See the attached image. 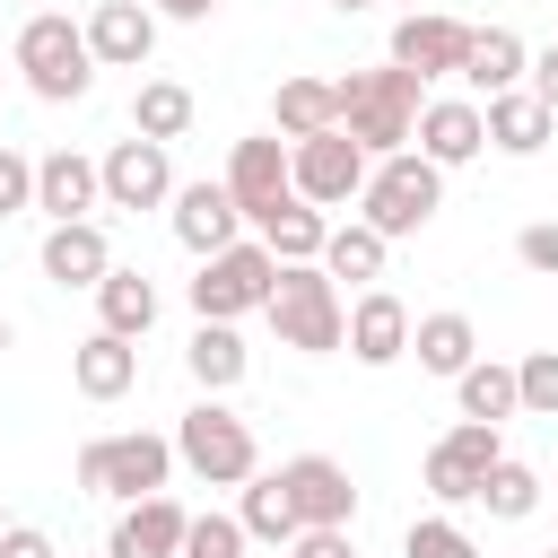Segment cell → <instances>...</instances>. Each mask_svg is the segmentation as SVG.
<instances>
[{
	"label": "cell",
	"instance_id": "83f0119b",
	"mask_svg": "<svg viewBox=\"0 0 558 558\" xmlns=\"http://www.w3.org/2000/svg\"><path fill=\"white\" fill-rule=\"evenodd\" d=\"M235 523H244L253 541H279V549L305 532V514H296V497H288V480H279V471H253V480H244V506H235Z\"/></svg>",
	"mask_w": 558,
	"mask_h": 558
},
{
	"label": "cell",
	"instance_id": "ba28073f",
	"mask_svg": "<svg viewBox=\"0 0 558 558\" xmlns=\"http://www.w3.org/2000/svg\"><path fill=\"white\" fill-rule=\"evenodd\" d=\"M288 166H296V192H305L314 209L357 201V192H366V174H375V157H366L349 131H314V140H296V148H288Z\"/></svg>",
	"mask_w": 558,
	"mask_h": 558
},
{
	"label": "cell",
	"instance_id": "8992f818",
	"mask_svg": "<svg viewBox=\"0 0 558 558\" xmlns=\"http://www.w3.org/2000/svg\"><path fill=\"white\" fill-rule=\"evenodd\" d=\"M279 288V253L262 235H235L227 253H201V279H192V314L201 323H235V314H262Z\"/></svg>",
	"mask_w": 558,
	"mask_h": 558
},
{
	"label": "cell",
	"instance_id": "4fadbf2b",
	"mask_svg": "<svg viewBox=\"0 0 558 558\" xmlns=\"http://www.w3.org/2000/svg\"><path fill=\"white\" fill-rule=\"evenodd\" d=\"M279 480H288V497H296L305 523H357V480H349V462L296 453V462H279Z\"/></svg>",
	"mask_w": 558,
	"mask_h": 558
},
{
	"label": "cell",
	"instance_id": "ab89813d",
	"mask_svg": "<svg viewBox=\"0 0 558 558\" xmlns=\"http://www.w3.org/2000/svg\"><path fill=\"white\" fill-rule=\"evenodd\" d=\"M0 558H61V549H52V532H35V523H9V532H0Z\"/></svg>",
	"mask_w": 558,
	"mask_h": 558
},
{
	"label": "cell",
	"instance_id": "cb8c5ba5",
	"mask_svg": "<svg viewBox=\"0 0 558 558\" xmlns=\"http://www.w3.org/2000/svg\"><path fill=\"white\" fill-rule=\"evenodd\" d=\"M262 244H270L279 262H323V244H331V209H314L305 192H288V201L262 218Z\"/></svg>",
	"mask_w": 558,
	"mask_h": 558
},
{
	"label": "cell",
	"instance_id": "4dcf8cb0",
	"mask_svg": "<svg viewBox=\"0 0 558 558\" xmlns=\"http://www.w3.org/2000/svg\"><path fill=\"white\" fill-rule=\"evenodd\" d=\"M453 392H462V418H514L523 410V392H514V366H497V357H471L462 375H453Z\"/></svg>",
	"mask_w": 558,
	"mask_h": 558
},
{
	"label": "cell",
	"instance_id": "52a82bcc",
	"mask_svg": "<svg viewBox=\"0 0 558 558\" xmlns=\"http://www.w3.org/2000/svg\"><path fill=\"white\" fill-rule=\"evenodd\" d=\"M166 471H174V436H148V427L78 445V488L122 497V506H131V497H157V488H166Z\"/></svg>",
	"mask_w": 558,
	"mask_h": 558
},
{
	"label": "cell",
	"instance_id": "ac0fdd59",
	"mask_svg": "<svg viewBox=\"0 0 558 558\" xmlns=\"http://www.w3.org/2000/svg\"><path fill=\"white\" fill-rule=\"evenodd\" d=\"M105 270H113L105 227H96V218H52V235H44V279H52V288H96Z\"/></svg>",
	"mask_w": 558,
	"mask_h": 558
},
{
	"label": "cell",
	"instance_id": "5b68a950",
	"mask_svg": "<svg viewBox=\"0 0 558 558\" xmlns=\"http://www.w3.org/2000/svg\"><path fill=\"white\" fill-rule=\"evenodd\" d=\"M17 70H26V87H35L44 105H78V96L96 87V52H87V26H70L61 9L26 17V26H17Z\"/></svg>",
	"mask_w": 558,
	"mask_h": 558
},
{
	"label": "cell",
	"instance_id": "f6af8a7d",
	"mask_svg": "<svg viewBox=\"0 0 558 558\" xmlns=\"http://www.w3.org/2000/svg\"><path fill=\"white\" fill-rule=\"evenodd\" d=\"M401 9H427V0H401Z\"/></svg>",
	"mask_w": 558,
	"mask_h": 558
},
{
	"label": "cell",
	"instance_id": "e575fe53",
	"mask_svg": "<svg viewBox=\"0 0 558 558\" xmlns=\"http://www.w3.org/2000/svg\"><path fill=\"white\" fill-rule=\"evenodd\" d=\"M244 541H253V532H244L235 514H192V532H183L174 558H244Z\"/></svg>",
	"mask_w": 558,
	"mask_h": 558
},
{
	"label": "cell",
	"instance_id": "ee69618b",
	"mask_svg": "<svg viewBox=\"0 0 558 558\" xmlns=\"http://www.w3.org/2000/svg\"><path fill=\"white\" fill-rule=\"evenodd\" d=\"M331 9H366V0H331Z\"/></svg>",
	"mask_w": 558,
	"mask_h": 558
},
{
	"label": "cell",
	"instance_id": "7dc6e473",
	"mask_svg": "<svg viewBox=\"0 0 558 558\" xmlns=\"http://www.w3.org/2000/svg\"><path fill=\"white\" fill-rule=\"evenodd\" d=\"M0 532H9V514H0Z\"/></svg>",
	"mask_w": 558,
	"mask_h": 558
},
{
	"label": "cell",
	"instance_id": "f1b7e54d",
	"mask_svg": "<svg viewBox=\"0 0 558 558\" xmlns=\"http://www.w3.org/2000/svg\"><path fill=\"white\" fill-rule=\"evenodd\" d=\"M384 253H392V235H384V227H366V218H349V227H331V244H323V270H331V279H357V288H375V279H384Z\"/></svg>",
	"mask_w": 558,
	"mask_h": 558
},
{
	"label": "cell",
	"instance_id": "3957f363",
	"mask_svg": "<svg viewBox=\"0 0 558 558\" xmlns=\"http://www.w3.org/2000/svg\"><path fill=\"white\" fill-rule=\"evenodd\" d=\"M436 209H445V166H436V157H418V148L375 157V174H366V192H357V218H366V227H384V235L401 244V235H418Z\"/></svg>",
	"mask_w": 558,
	"mask_h": 558
},
{
	"label": "cell",
	"instance_id": "ffe728a7",
	"mask_svg": "<svg viewBox=\"0 0 558 558\" xmlns=\"http://www.w3.org/2000/svg\"><path fill=\"white\" fill-rule=\"evenodd\" d=\"M70 384H78L87 401H122V392L140 384V349H131L122 331H87V340L70 349Z\"/></svg>",
	"mask_w": 558,
	"mask_h": 558
},
{
	"label": "cell",
	"instance_id": "d4e9b609",
	"mask_svg": "<svg viewBox=\"0 0 558 558\" xmlns=\"http://www.w3.org/2000/svg\"><path fill=\"white\" fill-rule=\"evenodd\" d=\"M183 366H192V384H201V392H235V384H244V366H253V349L235 340V323H201V331L183 340Z\"/></svg>",
	"mask_w": 558,
	"mask_h": 558
},
{
	"label": "cell",
	"instance_id": "44dd1931",
	"mask_svg": "<svg viewBox=\"0 0 558 558\" xmlns=\"http://www.w3.org/2000/svg\"><path fill=\"white\" fill-rule=\"evenodd\" d=\"M480 113H488V148H506V157H541L549 131H558V113H549L532 87H506V96H488Z\"/></svg>",
	"mask_w": 558,
	"mask_h": 558
},
{
	"label": "cell",
	"instance_id": "f546056e",
	"mask_svg": "<svg viewBox=\"0 0 558 558\" xmlns=\"http://www.w3.org/2000/svg\"><path fill=\"white\" fill-rule=\"evenodd\" d=\"M131 131H140V140H183V131H192V87H183V78H140Z\"/></svg>",
	"mask_w": 558,
	"mask_h": 558
},
{
	"label": "cell",
	"instance_id": "60d3db41",
	"mask_svg": "<svg viewBox=\"0 0 558 558\" xmlns=\"http://www.w3.org/2000/svg\"><path fill=\"white\" fill-rule=\"evenodd\" d=\"M523 78H532V96L558 113V44H549V52H532V70H523Z\"/></svg>",
	"mask_w": 558,
	"mask_h": 558
},
{
	"label": "cell",
	"instance_id": "7402d4cb",
	"mask_svg": "<svg viewBox=\"0 0 558 558\" xmlns=\"http://www.w3.org/2000/svg\"><path fill=\"white\" fill-rule=\"evenodd\" d=\"M523 70H532V52H523V35H514V26H471L462 78H471L480 96H506V87H523Z\"/></svg>",
	"mask_w": 558,
	"mask_h": 558
},
{
	"label": "cell",
	"instance_id": "836d02e7",
	"mask_svg": "<svg viewBox=\"0 0 558 558\" xmlns=\"http://www.w3.org/2000/svg\"><path fill=\"white\" fill-rule=\"evenodd\" d=\"M401 558H480V541H471L453 514H418V523L401 532Z\"/></svg>",
	"mask_w": 558,
	"mask_h": 558
},
{
	"label": "cell",
	"instance_id": "74e56055",
	"mask_svg": "<svg viewBox=\"0 0 558 558\" xmlns=\"http://www.w3.org/2000/svg\"><path fill=\"white\" fill-rule=\"evenodd\" d=\"M288 558H357V541H349V523H305L288 541Z\"/></svg>",
	"mask_w": 558,
	"mask_h": 558
},
{
	"label": "cell",
	"instance_id": "277c9868",
	"mask_svg": "<svg viewBox=\"0 0 558 558\" xmlns=\"http://www.w3.org/2000/svg\"><path fill=\"white\" fill-rule=\"evenodd\" d=\"M174 462H183L192 480H209V488H244V480L262 471V445H253V427H244L218 392H201V401L183 410V427H174Z\"/></svg>",
	"mask_w": 558,
	"mask_h": 558
},
{
	"label": "cell",
	"instance_id": "8d00e7d4",
	"mask_svg": "<svg viewBox=\"0 0 558 558\" xmlns=\"http://www.w3.org/2000/svg\"><path fill=\"white\" fill-rule=\"evenodd\" d=\"M514 262H523L532 279H558V227H549V218L523 227V235H514Z\"/></svg>",
	"mask_w": 558,
	"mask_h": 558
},
{
	"label": "cell",
	"instance_id": "9c48e42d",
	"mask_svg": "<svg viewBox=\"0 0 558 558\" xmlns=\"http://www.w3.org/2000/svg\"><path fill=\"white\" fill-rule=\"evenodd\" d=\"M105 209H166L174 201V166H166V140H113L105 157Z\"/></svg>",
	"mask_w": 558,
	"mask_h": 558
},
{
	"label": "cell",
	"instance_id": "d590c367",
	"mask_svg": "<svg viewBox=\"0 0 558 558\" xmlns=\"http://www.w3.org/2000/svg\"><path fill=\"white\" fill-rule=\"evenodd\" d=\"M514 392H523L532 418H558V349H532V357L514 366Z\"/></svg>",
	"mask_w": 558,
	"mask_h": 558
},
{
	"label": "cell",
	"instance_id": "6da1fadb",
	"mask_svg": "<svg viewBox=\"0 0 558 558\" xmlns=\"http://www.w3.org/2000/svg\"><path fill=\"white\" fill-rule=\"evenodd\" d=\"M427 78L418 70H401V61H384V70H340L331 78V96H340V131L366 148V157H392V148H410L418 140V96Z\"/></svg>",
	"mask_w": 558,
	"mask_h": 558
},
{
	"label": "cell",
	"instance_id": "bcb514c9",
	"mask_svg": "<svg viewBox=\"0 0 558 558\" xmlns=\"http://www.w3.org/2000/svg\"><path fill=\"white\" fill-rule=\"evenodd\" d=\"M0 96H9V70H0Z\"/></svg>",
	"mask_w": 558,
	"mask_h": 558
},
{
	"label": "cell",
	"instance_id": "484cf974",
	"mask_svg": "<svg viewBox=\"0 0 558 558\" xmlns=\"http://www.w3.org/2000/svg\"><path fill=\"white\" fill-rule=\"evenodd\" d=\"M96 314H105V331L140 340V331L157 323V279H148V270H122V262H113V270L96 279Z\"/></svg>",
	"mask_w": 558,
	"mask_h": 558
},
{
	"label": "cell",
	"instance_id": "7bdbcfd3",
	"mask_svg": "<svg viewBox=\"0 0 558 558\" xmlns=\"http://www.w3.org/2000/svg\"><path fill=\"white\" fill-rule=\"evenodd\" d=\"M9 340H17V331H9V314H0V357H9Z\"/></svg>",
	"mask_w": 558,
	"mask_h": 558
},
{
	"label": "cell",
	"instance_id": "8fae6325",
	"mask_svg": "<svg viewBox=\"0 0 558 558\" xmlns=\"http://www.w3.org/2000/svg\"><path fill=\"white\" fill-rule=\"evenodd\" d=\"M462 52H471V26L445 17V9H401L392 26V61L418 70V78H462Z\"/></svg>",
	"mask_w": 558,
	"mask_h": 558
},
{
	"label": "cell",
	"instance_id": "5bb4252c",
	"mask_svg": "<svg viewBox=\"0 0 558 558\" xmlns=\"http://www.w3.org/2000/svg\"><path fill=\"white\" fill-rule=\"evenodd\" d=\"M183 532H192V514L157 488V497H131L122 514H113V541H105V558H174L183 549Z\"/></svg>",
	"mask_w": 558,
	"mask_h": 558
},
{
	"label": "cell",
	"instance_id": "7a4b0ae2",
	"mask_svg": "<svg viewBox=\"0 0 558 558\" xmlns=\"http://www.w3.org/2000/svg\"><path fill=\"white\" fill-rule=\"evenodd\" d=\"M262 314H270L279 349H305V357L349 349V305H340V279L323 262H279V288H270Z\"/></svg>",
	"mask_w": 558,
	"mask_h": 558
},
{
	"label": "cell",
	"instance_id": "4316f807",
	"mask_svg": "<svg viewBox=\"0 0 558 558\" xmlns=\"http://www.w3.org/2000/svg\"><path fill=\"white\" fill-rule=\"evenodd\" d=\"M410 349H418L427 375H462V366L480 357V331H471V314L445 305V314H418V323H410Z\"/></svg>",
	"mask_w": 558,
	"mask_h": 558
},
{
	"label": "cell",
	"instance_id": "1f68e13d",
	"mask_svg": "<svg viewBox=\"0 0 558 558\" xmlns=\"http://www.w3.org/2000/svg\"><path fill=\"white\" fill-rule=\"evenodd\" d=\"M471 506H488L497 523H523V514L541 506V471L506 453V462H488V480H480V497H471Z\"/></svg>",
	"mask_w": 558,
	"mask_h": 558
},
{
	"label": "cell",
	"instance_id": "d6a6232c",
	"mask_svg": "<svg viewBox=\"0 0 558 558\" xmlns=\"http://www.w3.org/2000/svg\"><path fill=\"white\" fill-rule=\"evenodd\" d=\"M418 480H427V497H436V506H471L488 471H480L471 453H453V445H427V462H418Z\"/></svg>",
	"mask_w": 558,
	"mask_h": 558
},
{
	"label": "cell",
	"instance_id": "9a60e30c",
	"mask_svg": "<svg viewBox=\"0 0 558 558\" xmlns=\"http://www.w3.org/2000/svg\"><path fill=\"white\" fill-rule=\"evenodd\" d=\"M87 52H96V70H140V61L157 52V9H140V0H96Z\"/></svg>",
	"mask_w": 558,
	"mask_h": 558
},
{
	"label": "cell",
	"instance_id": "e0dca14e",
	"mask_svg": "<svg viewBox=\"0 0 558 558\" xmlns=\"http://www.w3.org/2000/svg\"><path fill=\"white\" fill-rule=\"evenodd\" d=\"M488 148V113L471 105V96H436V105H418V157H436V166H471Z\"/></svg>",
	"mask_w": 558,
	"mask_h": 558
},
{
	"label": "cell",
	"instance_id": "d6986e66",
	"mask_svg": "<svg viewBox=\"0 0 558 558\" xmlns=\"http://www.w3.org/2000/svg\"><path fill=\"white\" fill-rule=\"evenodd\" d=\"M349 357H357V366L410 357V305H401L392 288H366V296L349 305Z\"/></svg>",
	"mask_w": 558,
	"mask_h": 558
},
{
	"label": "cell",
	"instance_id": "c3c4849f",
	"mask_svg": "<svg viewBox=\"0 0 558 558\" xmlns=\"http://www.w3.org/2000/svg\"><path fill=\"white\" fill-rule=\"evenodd\" d=\"M541 558H558V549H541Z\"/></svg>",
	"mask_w": 558,
	"mask_h": 558
},
{
	"label": "cell",
	"instance_id": "603a6c76",
	"mask_svg": "<svg viewBox=\"0 0 558 558\" xmlns=\"http://www.w3.org/2000/svg\"><path fill=\"white\" fill-rule=\"evenodd\" d=\"M270 122H279V140H288V148H296V140H314V131H340V96H331V78H279Z\"/></svg>",
	"mask_w": 558,
	"mask_h": 558
},
{
	"label": "cell",
	"instance_id": "7c38bea8",
	"mask_svg": "<svg viewBox=\"0 0 558 558\" xmlns=\"http://www.w3.org/2000/svg\"><path fill=\"white\" fill-rule=\"evenodd\" d=\"M174 235H183V253H227L244 235V209H235L227 174L218 183H174Z\"/></svg>",
	"mask_w": 558,
	"mask_h": 558
},
{
	"label": "cell",
	"instance_id": "b9f144b4",
	"mask_svg": "<svg viewBox=\"0 0 558 558\" xmlns=\"http://www.w3.org/2000/svg\"><path fill=\"white\" fill-rule=\"evenodd\" d=\"M157 9H166V17H183V26H201V17L218 9V0H157Z\"/></svg>",
	"mask_w": 558,
	"mask_h": 558
},
{
	"label": "cell",
	"instance_id": "2e32d148",
	"mask_svg": "<svg viewBox=\"0 0 558 558\" xmlns=\"http://www.w3.org/2000/svg\"><path fill=\"white\" fill-rule=\"evenodd\" d=\"M35 209H44V218H87V209H105V166L78 157V148L35 157Z\"/></svg>",
	"mask_w": 558,
	"mask_h": 558
},
{
	"label": "cell",
	"instance_id": "30bf717a",
	"mask_svg": "<svg viewBox=\"0 0 558 558\" xmlns=\"http://www.w3.org/2000/svg\"><path fill=\"white\" fill-rule=\"evenodd\" d=\"M227 192H235V209L262 227L288 192H296V166H288V140L279 131H262V140H235V157H227Z\"/></svg>",
	"mask_w": 558,
	"mask_h": 558
},
{
	"label": "cell",
	"instance_id": "f35d334b",
	"mask_svg": "<svg viewBox=\"0 0 558 558\" xmlns=\"http://www.w3.org/2000/svg\"><path fill=\"white\" fill-rule=\"evenodd\" d=\"M9 209H35V166L17 157V148H0V218Z\"/></svg>",
	"mask_w": 558,
	"mask_h": 558
}]
</instances>
